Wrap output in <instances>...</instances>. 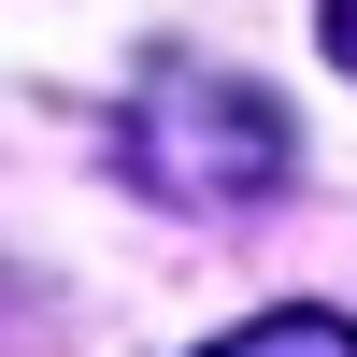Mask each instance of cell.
<instances>
[{
	"mask_svg": "<svg viewBox=\"0 0 357 357\" xmlns=\"http://www.w3.org/2000/svg\"><path fill=\"white\" fill-rule=\"evenodd\" d=\"M114 158H129V186L172 200V215H243V200H272L286 172H301V129H286L272 86L215 72V57H158V72L129 86V114H114Z\"/></svg>",
	"mask_w": 357,
	"mask_h": 357,
	"instance_id": "6da1fadb",
	"label": "cell"
},
{
	"mask_svg": "<svg viewBox=\"0 0 357 357\" xmlns=\"http://www.w3.org/2000/svg\"><path fill=\"white\" fill-rule=\"evenodd\" d=\"M215 357H357V343H343V314H257V329H229Z\"/></svg>",
	"mask_w": 357,
	"mask_h": 357,
	"instance_id": "7a4b0ae2",
	"label": "cell"
}]
</instances>
